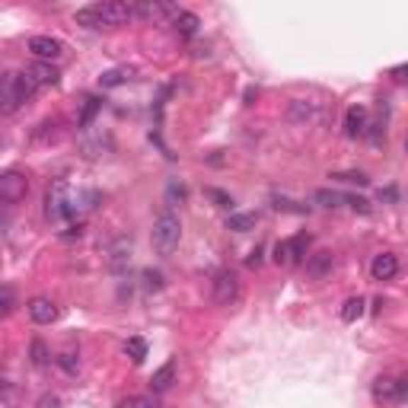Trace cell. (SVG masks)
Masks as SVG:
<instances>
[{
	"instance_id": "cell-1",
	"label": "cell",
	"mask_w": 408,
	"mask_h": 408,
	"mask_svg": "<svg viewBox=\"0 0 408 408\" xmlns=\"http://www.w3.org/2000/svg\"><path fill=\"white\" fill-rule=\"evenodd\" d=\"M80 210H83L80 208V195H70V185L64 182V178L51 182L48 195H45V214H48V220H55V223L76 220Z\"/></svg>"
},
{
	"instance_id": "cell-2",
	"label": "cell",
	"mask_w": 408,
	"mask_h": 408,
	"mask_svg": "<svg viewBox=\"0 0 408 408\" xmlns=\"http://www.w3.org/2000/svg\"><path fill=\"white\" fill-rule=\"evenodd\" d=\"M35 83L29 74H4L0 76V112L10 115L16 112L23 102H29L35 96Z\"/></svg>"
},
{
	"instance_id": "cell-3",
	"label": "cell",
	"mask_w": 408,
	"mask_h": 408,
	"mask_svg": "<svg viewBox=\"0 0 408 408\" xmlns=\"http://www.w3.org/2000/svg\"><path fill=\"white\" fill-rule=\"evenodd\" d=\"M153 249H157L159 255H172L178 249V239H182V223H178V217L172 214V210H163V214L153 220Z\"/></svg>"
},
{
	"instance_id": "cell-4",
	"label": "cell",
	"mask_w": 408,
	"mask_h": 408,
	"mask_svg": "<svg viewBox=\"0 0 408 408\" xmlns=\"http://www.w3.org/2000/svg\"><path fill=\"white\" fill-rule=\"evenodd\" d=\"M29 195V178L19 169H6L0 172V201L4 204H19Z\"/></svg>"
},
{
	"instance_id": "cell-5",
	"label": "cell",
	"mask_w": 408,
	"mask_h": 408,
	"mask_svg": "<svg viewBox=\"0 0 408 408\" xmlns=\"http://www.w3.org/2000/svg\"><path fill=\"white\" fill-rule=\"evenodd\" d=\"M306 249H310V236L300 233V236H293V239H284V242L274 246V261L284 265V268L300 265V261L306 259Z\"/></svg>"
},
{
	"instance_id": "cell-6",
	"label": "cell",
	"mask_w": 408,
	"mask_h": 408,
	"mask_svg": "<svg viewBox=\"0 0 408 408\" xmlns=\"http://www.w3.org/2000/svg\"><path fill=\"white\" fill-rule=\"evenodd\" d=\"M236 300H239V278H236V271H217L214 278V303L220 306H233Z\"/></svg>"
},
{
	"instance_id": "cell-7",
	"label": "cell",
	"mask_w": 408,
	"mask_h": 408,
	"mask_svg": "<svg viewBox=\"0 0 408 408\" xmlns=\"http://www.w3.org/2000/svg\"><path fill=\"white\" fill-rule=\"evenodd\" d=\"M96 13H99V26H125L128 19L134 16L131 4H125V0H106V4H96Z\"/></svg>"
},
{
	"instance_id": "cell-8",
	"label": "cell",
	"mask_w": 408,
	"mask_h": 408,
	"mask_svg": "<svg viewBox=\"0 0 408 408\" xmlns=\"http://www.w3.org/2000/svg\"><path fill=\"white\" fill-rule=\"evenodd\" d=\"M405 392H408V380H395V376H376L373 380L376 402H402Z\"/></svg>"
},
{
	"instance_id": "cell-9",
	"label": "cell",
	"mask_w": 408,
	"mask_h": 408,
	"mask_svg": "<svg viewBox=\"0 0 408 408\" xmlns=\"http://www.w3.org/2000/svg\"><path fill=\"white\" fill-rule=\"evenodd\" d=\"M316 201L322 204V208H341V204H348V208L361 210V214H370V201L367 198H357V195H338V191H316Z\"/></svg>"
},
{
	"instance_id": "cell-10",
	"label": "cell",
	"mask_w": 408,
	"mask_h": 408,
	"mask_svg": "<svg viewBox=\"0 0 408 408\" xmlns=\"http://www.w3.org/2000/svg\"><path fill=\"white\" fill-rule=\"evenodd\" d=\"M29 51L38 57V61H57L64 57V42L61 38H51V35H32L29 38Z\"/></svg>"
},
{
	"instance_id": "cell-11",
	"label": "cell",
	"mask_w": 408,
	"mask_h": 408,
	"mask_svg": "<svg viewBox=\"0 0 408 408\" xmlns=\"http://www.w3.org/2000/svg\"><path fill=\"white\" fill-rule=\"evenodd\" d=\"M26 310H29V319L35 325H51L57 319V306L51 303L48 297H32L29 303H26Z\"/></svg>"
},
{
	"instance_id": "cell-12",
	"label": "cell",
	"mask_w": 408,
	"mask_h": 408,
	"mask_svg": "<svg viewBox=\"0 0 408 408\" xmlns=\"http://www.w3.org/2000/svg\"><path fill=\"white\" fill-rule=\"evenodd\" d=\"M370 274H373V280H392L395 274H399V259H395L392 252L373 255V261H370Z\"/></svg>"
},
{
	"instance_id": "cell-13",
	"label": "cell",
	"mask_w": 408,
	"mask_h": 408,
	"mask_svg": "<svg viewBox=\"0 0 408 408\" xmlns=\"http://www.w3.org/2000/svg\"><path fill=\"white\" fill-rule=\"evenodd\" d=\"M367 108L363 106H351L348 112H344V134H348V137H363V134H367Z\"/></svg>"
},
{
	"instance_id": "cell-14",
	"label": "cell",
	"mask_w": 408,
	"mask_h": 408,
	"mask_svg": "<svg viewBox=\"0 0 408 408\" xmlns=\"http://www.w3.org/2000/svg\"><path fill=\"white\" fill-rule=\"evenodd\" d=\"M26 74L32 76V83H35V86H55V83L61 80L57 67H55V64H48V61H35L29 70H26Z\"/></svg>"
},
{
	"instance_id": "cell-15",
	"label": "cell",
	"mask_w": 408,
	"mask_h": 408,
	"mask_svg": "<svg viewBox=\"0 0 408 408\" xmlns=\"http://www.w3.org/2000/svg\"><path fill=\"white\" fill-rule=\"evenodd\" d=\"M131 10L140 13L144 19H166V16H176V13H178L176 6H172V4H163V0H153V4H150V0H144V4L131 6Z\"/></svg>"
},
{
	"instance_id": "cell-16",
	"label": "cell",
	"mask_w": 408,
	"mask_h": 408,
	"mask_svg": "<svg viewBox=\"0 0 408 408\" xmlns=\"http://www.w3.org/2000/svg\"><path fill=\"white\" fill-rule=\"evenodd\" d=\"M172 382H176V361H166L163 367L150 376V389H153V392H166Z\"/></svg>"
},
{
	"instance_id": "cell-17",
	"label": "cell",
	"mask_w": 408,
	"mask_h": 408,
	"mask_svg": "<svg viewBox=\"0 0 408 408\" xmlns=\"http://www.w3.org/2000/svg\"><path fill=\"white\" fill-rule=\"evenodd\" d=\"M172 23H176V32H178V35L191 38V35L198 32V26H201V19H198L195 13H188V10H178L176 16H172Z\"/></svg>"
},
{
	"instance_id": "cell-18",
	"label": "cell",
	"mask_w": 408,
	"mask_h": 408,
	"mask_svg": "<svg viewBox=\"0 0 408 408\" xmlns=\"http://www.w3.org/2000/svg\"><path fill=\"white\" fill-rule=\"evenodd\" d=\"M287 118L290 121H312V118H319V108L312 106V102H303V99H293L290 102V112H287Z\"/></svg>"
},
{
	"instance_id": "cell-19",
	"label": "cell",
	"mask_w": 408,
	"mask_h": 408,
	"mask_svg": "<svg viewBox=\"0 0 408 408\" xmlns=\"http://www.w3.org/2000/svg\"><path fill=\"white\" fill-rule=\"evenodd\" d=\"M306 271H310L312 278H325V274L332 271V255H329V252H319V255H312V259L306 261Z\"/></svg>"
},
{
	"instance_id": "cell-20",
	"label": "cell",
	"mask_w": 408,
	"mask_h": 408,
	"mask_svg": "<svg viewBox=\"0 0 408 408\" xmlns=\"http://www.w3.org/2000/svg\"><path fill=\"white\" fill-rule=\"evenodd\" d=\"M363 310H367V300L351 297V300H344V306H341V319L344 322H357V319L363 316Z\"/></svg>"
},
{
	"instance_id": "cell-21",
	"label": "cell",
	"mask_w": 408,
	"mask_h": 408,
	"mask_svg": "<svg viewBox=\"0 0 408 408\" xmlns=\"http://www.w3.org/2000/svg\"><path fill=\"white\" fill-rule=\"evenodd\" d=\"M99 108H102V99L99 96H86V106H83V112H80V118H76V125L80 128H89L96 121V115H99Z\"/></svg>"
},
{
	"instance_id": "cell-22",
	"label": "cell",
	"mask_w": 408,
	"mask_h": 408,
	"mask_svg": "<svg viewBox=\"0 0 408 408\" xmlns=\"http://www.w3.org/2000/svg\"><path fill=\"white\" fill-rule=\"evenodd\" d=\"M74 23L83 26V29H102V26H99V13H96V4L93 6H80V10L74 13Z\"/></svg>"
},
{
	"instance_id": "cell-23",
	"label": "cell",
	"mask_w": 408,
	"mask_h": 408,
	"mask_svg": "<svg viewBox=\"0 0 408 408\" xmlns=\"http://www.w3.org/2000/svg\"><path fill=\"white\" fill-rule=\"evenodd\" d=\"M255 223H259V217H255V214H230L227 217V230H233V233L255 230Z\"/></svg>"
},
{
	"instance_id": "cell-24",
	"label": "cell",
	"mask_w": 408,
	"mask_h": 408,
	"mask_svg": "<svg viewBox=\"0 0 408 408\" xmlns=\"http://www.w3.org/2000/svg\"><path fill=\"white\" fill-rule=\"evenodd\" d=\"M115 408H159V405H157V399H150V395H125V399H118Z\"/></svg>"
},
{
	"instance_id": "cell-25",
	"label": "cell",
	"mask_w": 408,
	"mask_h": 408,
	"mask_svg": "<svg viewBox=\"0 0 408 408\" xmlns=\"http://www.w3.org/2000/svg\"><path fill=\"white\" fill-rule=\"evenodd\" d=\"M125 354L131 357L134 363H144V357H147V341H144V338H128Z\"/></svg>"
},
{
	"instance_id": "cell-26",
	"label": "cell",
	"mask_w": 408,
	"mask_h": 408,
	"mask_svg": "<svg viewBox=\"0 0 408 408\" xmlns=\"http://www.w3.org/2000/svg\"><path fill=\"white\" fill-rule=\"evenodd\" d=\"M128 76H131L128 70H106V74L99 76V83H102V89H112V86H121Z\"/></svg>"
},
{
	"instance_id": "cell-27",
	"label": "cell",
	"mask_w": 408,
	"mask_h": 408,
	"mask_svg": "<svg viewBox=\"0 0 408 408\" xmlns=\"http://www.w3.org/2000/svg\"><path fill=\"white\" fill-rule=\"evenodd\" d=\"M204 198H208V201H214L217 208H223V210L233 208V198H230L227 191H220V188H204Z\"/></svg>"
},
{
	"instance_id": "cell-28",
	"label": "cell",
	"mask_w": 408,
	"mask_h": 408,
	"mask_svg": "<svg viewBox=\"0 0 408 408\" xmlns=\"http://www.w3.org/2000/svg\"><path fill=\"white\" fill-rule=\"evenodd\" d=\"M13 306H16V293L10 287H0V316H10Z\"/></svg>"
},
{
	"instance_id": "cell-29",
	"label": "cell",
	"mask_w": 408,
	"mask_h": 408,
	"mask_svg": "<svg viewBox=\"0 0 408 408\" xmlns=\"http://www.w3.org/2000/svg\"><path fill=\"white\" fill-rule=\"evenodd\" d=\"M332 178H335V182H348V185H367L370 182L363 172H332Z\"/></svg>"
},
{
	"instance_id": "cell-30",
	"label": "cell",
	"mask_w": 408,
	"mask_h": 408,
	"mask_svg": "<svg viewBox=\"0 0 408 408\" xmlns=\"http://www.w3.org/2000/svg\"><path fill=\"white\" fill-rule=\"evenodd\" d=\"M32 363H35V367H45V363H48V351H45L42 341H32Z\"/></svg>"
},
{
	"instance_id": "cell-31",
	"label": "cell",
	"mask_w": 408,
	"mask_h": 408,
	"mask_svg": "<svg viewBox=\"0 0 408 408\" xmlns=\"http://www.w3.org/2000/svg\"><path fill=\"white\" fill-rule=\"evenodd\" d=\"M144 287H147V290H159V287H163V274H159V271H144Z\"/></svg>"
},
{
	"instance_id": "cell-32",
	"label": "cell",
	"mask_w": 408,
	"mask_h": 408,
	"mask_svg": "<svg viewBox=\"0 0 408 408\" xmlns=\"http://www.w3.org/2000/svg\"><path fill=\"white\" fill-rule=\"evenodd\" d=\"M166 198H169L172 204H176V201H185V188H182V185L172 182V185H169V191H166Z\"/></svg>"
},
{
	"instance_id": "cell-33",
	"label": "cell",
	"mask_w": 408,
	"mask_h": 408,
	"mask_svg": "<svg viewBox=\"0 0 408 408\" xmlns=\"http://www.w3.org/2000/svg\"><path fill=\"white\" fill-rule=\"evenodd\" d=\"M38 408H61V399H57V395H42Z\"/></svg>"
},
{
	"instance_id": "cell-34",
	"label": "cell",
	"mask_w": 408,
	"mask_h": 408,
	"mask_svg": "<svg viewBox=\"0 0 408 408\" xmlns=\"http://www.w3.org/2000/svg\"><path fill=\"white\" fill-rule=\"evenodd\" d=\"M246 265H249V268H259V265H261V249H255V252L249 255V259H246Z\"/></svg>"
},
{
	"instance_id": "cell-35",
	"label": "cell",
	"mask_w": 408,
	"mask_h": 408,
	"mask_svg": "<svg viewBox=\"0 0 408 408\" xmlns=\"http://www.w3.org/2000/svg\"><path fill=\"white\" fill-rule=\"evenodd\" d=\"M392 80H399V83H402V80H405V64H399V67H395V70H392Z\"/></svg>"
}]
</instances>
